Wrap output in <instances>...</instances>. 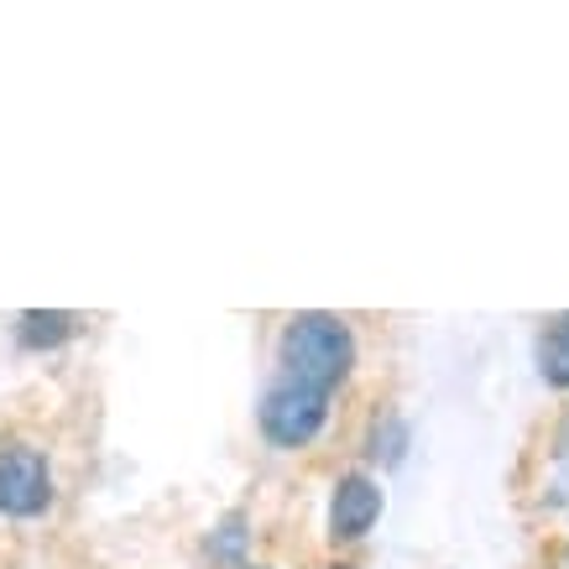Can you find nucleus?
I'll return each mask as SVG.
<instances>
[{
    "label": "nucleus",
    "mask_w": 569,
    "mask_h": 569,
    "mask_svg": "<svg viewBox=\"0 0 569 569\" xmlns=\"http://www.w3.org/2000/svg\"><path fill=\"white\" fill-rule=\"evenodd\" d=\"M52 497V476L42 449L11 445L0 449V512L6 518H37Z\"/></svg>",
    "instance_id": "nucleus-3"
},
{
    "label": "nucleus",
    "mask_w": 569,
    "mask_h": 569,
    "mask_svg": "<svg viewBox=\"0 0 569 569\" xmlns=\"http://www.w3.org/2000/svg\"><path fill=\"white\" fill-rule=\"evenodd\" d=\"M377 518H381V486L371 476H346L335 486V501H329V538L335 543L366 538Z\"/></svg>",
    "instance_id": "nucleus-4"
},
{
    "label": "nucleus",
    "mask_w": 569,
    "mask_h": 569,
    "mask_svg": "<svg viewBox=\"0 0 569 569\" xmlns=\"http://www.w3.org/2000/svg\"><path fill=\"white\" fill-rule=\"evenodd\" d=\"M538 371L549 387H569V313L538 335Z\"/></svg>",
    "instance_id": "nucleus-5"
},
{
    "label": "nucleus",
    "mask_w": 569,
    "mask_h": 569,
    "mask_svg": "<svg viewBox=\"0 0 569 569\" xmlns=\"http://www.w3.org/2000/svg\"><path fill=\"white\" fill-rule=\"evenodd\" d=\"M329 418V397L313 387H298L288 377H272L267 397H261V433L282 449H303L313 433L325 429Z\"/></svg>",
    "instance_id": "nucleus-2"
},
{
    "label": "nucleus",
    "mask_w": 569,
    "mask_h": 569,
    "mask_svg": "<svg viewBox=\"0 0 569 569\" xmlns=\"http://www.w3.org/2000/svg\"><path fill=\"white\" fill-rule=\"evenodd\" d=\"M241 543H246L241 518H236V522H224V543H214V559H236V553H241Z\"/></svg>",
    "instance_id": "nucleus-7"
},
{
    "label": "nucleus",
    "mask_w": 569,
    "mask_h": 569,
    "mask_svg": "<svg viewBox=\"0 0 569 569\" xmlns=\"http://www.w3.org/2000/svg\"><path fill=\"white\" fill-rule=\"evenodd\" d=\"M356 366V335L346 319L335 313H293L277 346V377L313 387V392H335Z\"/></svg>",
    "instance_id": "nucleus-1"
},
{
    "label": "nucleus",
    "mask_w": 569,
    "mask_h": 569,
    "mask_svg": "<svg viewBox=\"0 0 569 569\" xmlns=\"http://www.w3.org/2000/svg\"><path fill=\"white\" fill-rule=\"evenodd\" d=\"M69 335H73V313H42V309L21 313V346H32V350L63 346Z\"/></svg>",
    "instance_id": "nucleus-6"
}]
</instances>
